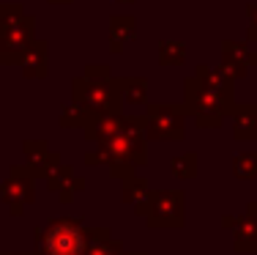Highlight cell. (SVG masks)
Masks as SVG:
<instances>
[{"label":"cell","mask_w":257,"mask_h":255,"mask_svg":"<svg viewBox=\"0 0 257 255\" xmlns=\"http://www.w3.org/2000/svg\"><path fill=\"white\" fill-rule=\"evenodd\" d=\"M47 252L50 255H79L82 252V236L71 225H58L47 236Z\"/></svg>","instance_id":"cell-1"}]
</instances>
